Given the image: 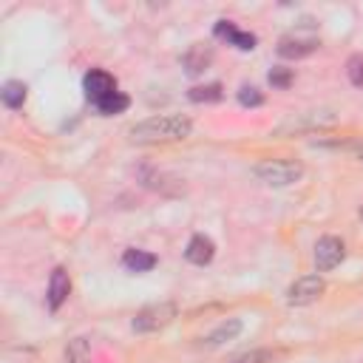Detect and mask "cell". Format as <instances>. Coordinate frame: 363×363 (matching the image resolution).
<instances>
[{
    "instance_id": "23",
    "label": "cell",
    "mask_w": 363,
    "mask_h": 363,
    "mask_svg": "<svg viewBox=\"0 0 363 363\" xmlns=\"http://www.w3.org/2000/svg\"><path fill=\"white\" fill-rule=\"evenodd\" d=\"M269 360H272V352H269V349H252V352L238 354V357L230 360V363H269Z\"/></svg>"
},
{
    "instance_id": "16",
    "label": "cell",
    "mask_w": 363,
    "mask_h": 363,
    "mask_svg": "<svg viewBox=\"0 0 363 363\" xmlns=\"http://www.w3.org/2000/svg\"><path fill=\"white\" fill-rule=\"evenodd\" d=\"M26 91H28V88H26L20 79H9V82H3V88H0V99H3L6 108L17 111V108H23V102H26Z\"/></svg>"
},
{
    "instance_id": "11",
    "label": "cell",
    "mask_w": 363,
    "mask_h": 363,
    "mask_svg": "<svg viewBox=\"0 0 363 363\" xmlns=\"http://www.w3.org/2000/svg\"><path fill=\"white\" fill-rule=\"evenodd\" d=\"M213 255H216V244H213V238H207V235H201V233H196V235L187 241V247H184V258H187L190 264H196V267L210 264Z\"/></svg>"
},
{
    "instance_id": "12",
    "label": "cell",
    "mask_w": 363,
    "mask_h": 363,
    "mask_svg": "<svg viewBox=\"0 0 363 363\" xmlns=\"http://www.w3.org/2000/svg\"><path fill=\"white\" fill-rule=\"evenodd\" d=\"M68 295H71V278H68V272L62 267H57L51 272V278H48V309L57 312L65 303Z\"/></svg>"
},
{
    "instance_id": "22",
    "label": "cell",
    "mask_w": 363,
    "mask_h": 363,
    "mask_svg": "<svg viewBox=\"0 0 363 363\" xmlns=\"http://www.w3.org/2000/svg\"><path fill=\"white\" fill-rule=\"evenodd\" d=\"M238 102L244 108H258V105H264V94L255 85H241L238 88Z\"/></svg>"
},
{
    "instance_id": "2",
    "label": "cell",
    "mask_w": 363,
    "mask_h": 363,
    "mask_svg": "<svg viewBox=\"0 0 363 363\" xmlns=\"http://www.w3.org/2000/svg\"><path fill=\"white\" fill-rule=\"evenodd\" d=\"M252 176L267 187H289V184L301 182L303 164L295 159H264L252 167Z\"/></svg>"
},
{
    "instance_id": "15",
    "label": "cell",
    "mask_w": 363,
    "mask_h": 363,
    "mask_svg": "<svg viewBox=\"0 0 363 363\" xmlns=\"http://www.w3.org/2000/svg\"><path fill=\"white\" fill-rule=\"evenodd\" d=\"M122 267L128 272H147V269L156 267V255L153 252H145V250H125Z\"/></svg>"
},
{
    "instance_id": "19",
    "label": "cell",
    "mask_w": 363,
    "mask_h": 363,
    "mask_svg": "<svg viewBox=\"0 0 363 363\" xmlns=\"http://www.w3.org/2000/svg\"><path fill=\"white\" fill-rule=\"evenodd\" d=\"M128 105H130V99H128L122 91H116V94H111L108 99H102V102L96 105V111H99L102 116H113V113L128 111Z\"/></svg>"
},
{
    "instance_id": "10",
    "label": "cell",
    "mask_w": 363,
    "mask_h": 363,
    "mask_svg": "<svg viewBox=\"0 0 363 363\" xmlns=\"http://www.w3.org/2000/svg\"><path fill=\"white\" fill-rule=\"evenodd\" d=\"M241 329H244L241 318H227V320H221L207 337H201V346H204V349H218V346H224L227 340H235V337L241 335Z\"/></svg>"
},
{
    "instance_id": "21",
    "label": "cell",
    "mask_w": 363,
    "mask_h": 363,
    "mask_svg": "<svg viewBox=\"0 0 363 363\" xmlns=\"http://www.w3.org/2000/svg\"><path fill=\"white\" fill-rule=\"evenodd\" d=\"M346 77L354 88H363V54H352L346 62Z\"/></svg>"
},
{
    "instance_id": "13",
    "label": "cell",
    "mask_w": 363,
    "mask_h": 363,
    "mask_svg": "<svg viewBox=\"0 0 363 363\" xmlns=\"http://www.w3.org/2000/svg\"><path fill=\"white\" fill-rule=\"evenodd\" d=\"M216 37L227 40V43L235 45L238 51H252V48H255V34H250V31H238L230 20H218V23H216Z\"/></svg>"
},
{
    "instance_id": "7",
    "label": "cell",
    "mask_w": 363,
    "mask_h": 363,
    "mask_svg": "<svg viewBox=\"0 0 363 363\" xmlns=\"http://www.w3.org/2000/svg\"><path fill=\"white\" fill-rule=\"evenodd\" d=\"M343 255H346V244H343L337 235H323V238H318V244H315V267H318V272L335 269V267L343 261Z\"/></svg>"
},
{
    "instance_id": "18",
    "label": "cell",
    "mask_w": 363,
    "mask_h": 363,
    "mask_svg": "<svg viewBox=\"0 0 363 363\" xmlns=\"http://www.w3.org/2000/svg\"><path fill=\"white\" fill-rule=\"evenodd\" d=\"M65 360L68 363H91V346L85 337H71L65 346Z\"/></svg>"
},
{
    "instance_id": "24",
    "label": "cell",
    "mask_w": 363,
    "mask_h": 363,
    "mask_svg": "<svg viewBox=\"0 0 363 363\" xmlns=\"http://www.w3.org/2000/svg\"><path fill=\"white\" fill-rule=\"evenodd\" d=\"M360 218H363V207H360Z\"/></svg>"
},
{
    "instance_id": "4",
    "label": "cell",
    "mask_w": 363,
    "mask_h": 363,
    "mask_svg": "<svg viewBox=\"0 0 363 363\" xmlns=\"http://www.w3.org/2000/svg\"><path fill=\"white\" fill-rule=\"evenodd\" d=\"M176 315H179V309H176L173 301H159V303H150V306L139 309V312L133 315V320H130V329L139 332V335L159 332V329L170 326V323L176 320Z\"/></svg>"
},
{
    "instance_id": "1",
    "label": "cell",
    "mask_w": 363,
    "mask_h": 363,
    "mask_svg": "<svg viewBox=\"0 0 363 363\" xmlns=\"http://www.w3.org/2000/svg\"><path fill=\"white\" fill-rule=\"evenodd\" d=\"M193 130V122L182 113H156L142 122H136L128 136L136 145H159V142H182Z\"/></svg>"
},
{
    "instance_id": "9",
    "label": "cell",
    "mask_w": 363,
    "mask_h": 363,
    "mask_svg": "<svg viewBox=\"0 0 363 363\" xmlns=\"http://www.w3.org/2000/svg\"><path fill=\"white\" fill-rule=\"evenodd\" d=\"M210 62H213V48H210L207 43H193V45L184 51V57H182V68H184V74H190V77L204 74V71L210 68Z\"/></svg>"
},
{
    "instance_id": "17",
    "label": "cell",
    "mask_w": 363,
    "mask_h": 363,
    "mask_svg": "<svg viewBox=\"0 0 363 363\" xmlns=\"http://www.w3.org/2000/svg\"><path fill=\"white\" fill-rule=\"evenodd\" d=\"M224 96V88H221V82H207V85H193L190 91H187V99L190 102H218Z\"/></svg>"
},
{
    "instance_id": "14",
    "label": "cell",
    "mask_w": 363,
    "mask_h": 363,
    "mask_svg": "<svg viewBox=\"0 0 363 363\" xmlns=\"http://www.w3.org/2000/svg\"><path fill=\"white\" fill-rule=\"evenodd\" d=\"M332 122H335V113H329V111H312V113H303L298 119H289L278 130L286 133V130H301V128H315V125H332Z\"/></svg>"
},
{
    "instance_id": "6",
    "label": "cell",
    "mask_w": 363,
    "mask_h": 363,
    "mask_svg": "<svg viewBox=\"0 0 363 363\" xmlns=\"http://www.w3.org/2000/svg\"><path fill=\"white\" fill-rule=\"evenodd\" d=\"M323 289H326V284H323L320 275H303V278H298V281L289 284L286 303L289 306H309V303H315L323 295Z\"/></svg>"
},
{
    "instance_id": "3",
    "label": "cell",
    "mask_w": 363,
    "mask_h": 363,
    "mask_svg": "<svg viewBox=\"0 0 363 363\" xmlns=\"http://www.w3.org/2000/svg\"><path fill=\"white\" fill-rule=\"evenodd\" d=\"M318 48H320V37H318L315 26H298L278 40V54L284 60H303Z\"/></svg>"
},
{
    "instance_id": "5",
    "label": "cell",
    "mask_w": 363,
    "mask_h": 363,
    "mask_svg": "<svg viewBox=\"0 0 363 363\" xmlns=\"http://www.w3.org/2000/svg\"><path fill=\"white\" fill-rule=\"evenodd\" d=\"M136 176L142 182V187L156 190V193H164V196H179L184 190V184H182L179 176H173L167 170H159V167H150V164H142L136 170Z\"/></svg>"
},
{
    "instance_id": "8",
    "label": "cell",
    "mask_w": 363,
    "mask_h": 363,
    "mask_svg": "<svg viewBox=\"0 0 363 363\" xmlns=\"http://www.w3.org/2000/svg\"><path fill=\"white\" fill-rule=\"evenodd\" d=\"M82 88H85V96L94 105H99L102 99H108L111 94H116V79L108 71H102V68H91L85 74V79H82Z\"/></svg>"
},
{
    "instance_id": "20",
    "label": "cell",
    "mask_w": 363,
    "mask_h": 363,
    "mask_svg": "<svg viewBox=\"0 0 363 363\" xmlns=\"http://www.w3.org/2000/svg\"><path fill=\"white\" fill-rule=\"evenodd\" d=\"M267 79H269V85L272 88H289L292 85V79H295V74H292V68H284V65H275L269 74H267Z\"/></svg>"
}]
</instances>
